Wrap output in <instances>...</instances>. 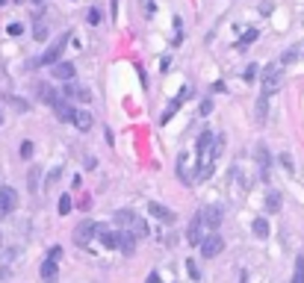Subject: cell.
<instances>
[{
  "instance_id": "f1b7e54d",
  "label": "cell",
  "mask_w": 304,
  "mask_h": 283,
  "mask_svg": "<svg viewBox=\"0 0 304 283\" xmlns=\"http://www.w3.org/2000/svg\"><path fill=\"white\" fill-rule=\"evenodd\" d=\"M186 272H189V278H192V281H198V278H201V272H198L195 260H186Z\"/></svg>"
},
{
  "instance_id": "7402d4cb",
  "label": "cell",
  "mask_w": 304,
  "mask_h": 283,
  "mask_svg": "<svg viewBox=\"0 0 304 283\" xmlns=\"http://www.w3.org/2000/svg\"><path fill=\"white\" fill-rule=\"evenodd\" d=\"M251 230H254V236H260V239H266V236H269V221H266V219H254V224H251Z\"/></svg>"
},
{
  "instance_id": "9a60e30c",
  "label": "cell",
  "mask_w": 304,
  "mask_h": 283,
  "mask_svg": "<svg viewBox=\"0 0 304 283\" xmlns=\"http://www.w3.org/2000/svg\"><path fill=\"white\" fill-rule=\"evenodd\" d=\"M53 77L62 80V83H71V77H74V65H71V62H56V65H53Z\"/></svg>"
},
{
  "instance_id": "ffe728a7",
  "label": "cell",
  "mask_w": 304,
  "mask_h": 283,
  "mask_svg": "<svg viewBox=\"0 0 304 283\" xmlns=\"http://www.w3.org/2000/svg\"><path fill=\"white\" fill-rule=\"evenodd\" d=\"M38 177H41V168H38V165H33V168H30V174H27L30 195H35V192H38Z\"/></svg>"
},
{
  "instance_id": "83f0119b",
  "label": "cell",
  "mask_w": 304,
  "mask_h": 283,
  "mask_svg": "<svg viewBox=\"0 0 304 283\" xmlns=\"http://www.w3.org/2000/svg\"><path fill=\"white\" fill-rule=\"evenodd\" d=\"M296 59H299V47H290V50L281 56V62H284V65H290V62H296Z\"/></svg>"
},
{
  "instance_id": "8992f818",
  "label": "cell",
  "mask_w": 304,
  "mask_h": 283,
  "mask_svg": "<svg viewBox=\"0 0 304 283\" xmlns=\"http://www.w3.org/2000/svg\"><path fill=\"white\" fill-rule=\"evenodd\" d=\"M15 207H18V192L12 186H0V219L15 213Z\"/></svg>"
},
{
  "instance_id": "d6986e66",
  "label": "cell",
  "mask_w": 304,
  "mask_h": 283,
  "mask_svg": "<svg viewBox=\"0 0 304 283\" xmlns=\"http://www.w3.org/2000/svg\"><path fill=\"white\" fill-rule=\"evenodd\" d=\"M281 204H284V198H281V192H266V213H278L281 210Z\"/></svg>"
},
{
  "instance_id": "f35d334b",
  "label": "cell",
  "mask_w": 304,
  "mask_h": 283,
  "mask_svg": "<svg viewBox=\"0 0 304 283\" xmlns=\"http://www.w3.org/2000/svg\"><path fill=\"white\" fill-rule=\"evenodd\" d=\"M59 257H62V248H53V251H50V260H56V263H59Z\"/></svg>"
},
{
  "instance_id": "e575fe53",
  "label": "cell",
  "mask_w": 304,
  "mask_h": 283,
  "mask_svg": "<svg viewBox=\"0 0 304 283\" xmlns=\"http://www.w3.org/2000/svg\"><path fill=\"white\" fill-rule=\"evenodd\" d=\"M101 21V12L98 9H89V24H98Z\"/></svg>"
},
{
  "instance_id": "8fae6325",
  "label": "cell",
  "mask_w": 304,
  "mask_h": 283,
  "mask_svg": "<svg viewBox=\"0 0 304 283\" xmlns=\"http://www.w3.org/2000/svg\"><path fill=\"white\" fill-rule=\"evenodd\" d=\"M65 94L71 100H80V103H89L92 100V92L86 86H77V83H65Z\"/></svg>"
},
{
  "instance_id": "b9f144b4",
  "label": "cell",
  "mask_w": 304,
  "mask_h": 283,
  "mask_svg": "<svg viewBox=\"0 0 304 283\" xmlns=\"http://www.w3.org/2000/svg\"><path fill=\"white\" fill-rule=\"evenodd\" d=\"M0 121H3V115H0Z\"/></svg>"
},
{
  "instance_id": "74e56055",
  "label": "cell",
  "mask_w": 304,
  "mask_h": 283,
  "mask_svg": "<svg viewBox=\"0 0 304 283\" xmlns=\"http://www.w3.org/2000/svg\"><path fill=\"white\" fill-rule=\"evenodd\" d=\"M59 171H62V168H53V171L47 174V183H53V180H59Z\"/></svg>"
},
{
  "instance_id": "d590c367",
  "label": "cell",
  "mask_w": 304,
  "mask_h": 283,
  "mask_svg": "<svg viewBox=\"0 0 304 283\" xmlns=\"http://www.w3.org/2000/svg\"><path fill=\"white\" fill-rule=\"evenodd\" d=\"M21 32H24L21 24H9V35H21Z\"/></svg>"
},
{
  "instance_id": "3957f363",
  "label": "cell",
  "mask_w": 304,
  "mask_h": 283,
  "mask_svg": "<svg viewBox=\"0 0 304 283\" xmlns=\"http://www.w3.org/2000/svg\"><path fill=\"white\" fill-rule=\"evenodd\" d=\"M281 86H284V71H281V65H278V62L266 65V71H263V94L272 97Z\"/></svg>"
},
{
  "instance_id": "1f68e13d",
  "label": "cell",
  "mask_w": 304,
  "mask_h": 283,
  "mask_svg": "<svg viewBox=\"0 0 304 283\" xmlns=\"http://www.w3.org/2000/svg\"><path fill=\"white\" fill-rule=\"evenodd\" d=\"M281 165H284L287 171H293V168H296V162H293V157H290V154H281Z\"/></svg>"
},
{
  "instance_id": "60d3db41",
  "label": "cell",
  "mask_w": 304,
  "mask_h": 283,
  "mask_svg": "<svg viewBox=\"0 0 304 283\" xmlns=\"http://www.w3.org/2000/svg\"><path fill=\"white\" fill-rule=\"evenodd\" d=\"M33 3H44V0H33Z\"/></svg>"
},
{
  "instance_id": "6da1fadb",
  "label": "cell",
  "mask_w": 304,
  "mask_h": 283,
  "mask_svg": "<svg viewBox=\"0 0 304 283\" xmlns=\"http://www.w3.org/2000/svg\"><path fill=\"white\" fill-rule=\"evenodd\" d=\"M219 154H222V148H219V136L210 133V130H204V133L198 136V148H195V159H198V174H195V180H198V183H201V180H210V174H213V162H216Z\"/></svg>"
},
{
  "instance_id": "d6a6232c",
  "label": "cell",
  "mask_w": 304,
  "mask_h": 283,
  "mask_svg": "<svg viewBox=\"0 0 304 283\" xmlns=\"http://www.w3.org/2000/svg\"><path fill=\"white\" fill-rule=\"evenodd\" d=\"M35 38H38V41L47 38V27H44V24H35Z\"/></svg>"
},
{
  "instance_id": "f546056e",
  "label": "cell",
  "mask_w": 304,
  "mask_h": 283,
  "mask_svg": "<svg viewBox=\"0 0 304 283\" xmlns=\"http://www.w3.org/2000/svg\"><path fill=\"white\" fill-rule=\"evenodd\" d=\"M242 80H245V83H254V80H257V65H248V68H245V77H242Z\"/></svg>"
},
{
  "instance_id": "4316f807",
  "label": "cell",
  "mask_w": 304,
  "mask_h": 283,
  "mask_svg": "<svg viewBox=\"0 0 304 283\" xmlns=\"http://www.w3.org/2000/svg\"><path fill=\"white\" fill-rule=\"evenodd\" d=\"M71 207H74L71 195H62V198H59V216H68V213H71Z\"/></svg>"
},
{
  "instance_id": "4dcf8cb0",
  "label": "cell",
  "mask_w": 304,
  "mask_h": 283,
  "mask_svg": "<svg viewBox=\"0 0 304 283\" xmlns=\"http://www.w3.org/2000/svg\"><path fill=\"white\" fill-rule=\"evenodd\" d=\"M21 157H24V159H30V157H33V142H30V139H27V142H21Z\"/></svg>"
},
{
  "instance_id": "7a4b0ae2",
  "label": "cell",
  "mask_w": 304,
  "mask_h": 283,
  "mask_svg": "<svg viewBox=\"0 0 304 283\" xmlns=\"http://www.w3.org/2000/svg\"><path fill=\"white\" fill-rule=\"evenodd\" d=\"M115 221L124 227V230H130V233H136V236H148L151 230H148V221H142L136 213H130V210H118L115 213Z\"/></svg>"
},
{
  "instance_id": "30bf717a",
  "label": "cell",
  "mask_w": 304,
  "mask_h": 283,
  "mask_svg": "<svg viewBox=\"0 0 304 283\" xmlns=\"http://www.w3.org/2000/svg\"><path fill=\"white\" fill-rule=\"evenodd\" d=\"M222 251H225V239H222V236H207V239H204V245H201V254H204L207 260L219 257Z\"/></svg>"
},
{
  "instance_id": "44dd1931",
  "label": "cell",
  "mask_w": 304,
  "mask_h": 283,
  "mask_svg": "<svg viewBox=\"0 0 304 283\" xmlns=\"http://www.w3.org/2000/svg\"><path fill=\"white\" fill-rule=\"evenodd\" d=\"M266 115H269V97H266V94H260V100H257V124H263V121H266Z\"/></svg>"
},
{
  "instance_id": "484cf974",
  "label": "cell",
  "mask_w": 304,
  "mask_h": 283,
  "mask_svg": "<svg viewBox=\"0 0 304 283\" xmlns=\"http://www.w3.org/2000/svg\"><path fill=\"white\" fill-rule=\"evenodd\" d=\"M101 242H103L106 248H118V236L109 233V230H101Z\"/></svg>"
},
{
  "instance_id": "e0dca14e",
  "label": "cell",
  "mask_w": 304,
  "mask_h": 283,
  "mask_svg": "<svg viewBox=\"0 0 304 283\" xmlns=\"http://www.w3.org/2000/svg\"><path fill=\"white\" fill-rule=\"evenodd\" d=\"M186 162H189V154H180V157H177V177H180V183L192 186L195 180L189 177V171H186Z\"/></svg>"
},
{
  "instance_id": "836d02e7",
  "label": "cell",
  "mask_w": 304,
  "mask_h": 283,
  "mask_svg": "<svg viewBox=\"0 0 304 283\" xmlns=\"http://www.w3.org/2000/svg\"><path fill=\"white\" fill-rule=\"evenodd\" d=\"M251 41H257V30H248V32L242 35V41H239V44H251Z\"/></svg>"
},
{
  "instance_id": "9c48e42d",
  "label": "cell",
  "mask_w": 304,
  "mask_h": 283,
  "mask_svg": "<svg viewBox=\"0 0 304 283\" xmlns=\"http://www.w3.org/2000/svg\"><path fill=\"white\" fill-rule=\"evenodd\" d=\"M204 227H207V224L201 221V216H195V219H192V224H189V230H186L189 245H198V248L204 245Z\"/></svg>"
},
{
  "instance_id": "cb8c5ba5",
  "label": "cell",
  "mask_w": 304,
  "mask_h": 283,
  "mask_svg": "<svg viewBox=\"0 0 304 283\" xmlns=\"http://www.w3.org/2000/svg\"><path fill=\"white\" fill-rule=\"evenodd\" d=\"M293 283H304V254L296 257V272H293Z\"/></svg>"
},
{
  "instance_id": "ba28073f",
  "label": "cell",
  "mask_w": 304,
  "mask_h": 283,
  "mask_svg": "<svg viewBox=\"0 0 304 283\" xmlns=\"http://www.w3.org/2000/svg\"><path fill=\"white\" fill-rule=\"evenodd\" d=\"M198 216H201V221H204L207 227H219V224H222V216H225V210H222V207H216V204H210V207H204Z\"/></svg>"
},
{
  "instance_id": "ab89813d",
  "label": "cell",
  "mask_w": 304,
  "mask_h": 283,
  "mask_svg": "<svg viewBox=\"0 0 304 283\" xmlns=\"http://www.w3.org/2000/svg\"><path fill=\"white\" fill-rule=\"evenodd\" d=\"M148 283H160V275H157V272H151V275H148Z\"/></svg>"
},
{
  "instance_id": "277c9868",
  "label": "cell",
  "mask_w": 304,
  "mask_h": 283,
  "mask_svg": "<svg viewBox=\"0 0 304 283\" xmlns=\"http://www.w3.org/2000/svg\"><path fill=\"white\" fill-rule=\"evenodd\" d=\"M68 38H71V35H68V32H62V35H59V38H56V41H53V44H50V47H47V50H44L33 65H53V62L62 56V50H65V44H68Z\"/></svg>"
},
{
  "instance_id": "2e32d148",
  "label": "cell",
  "mask_w": 304,
  "mask_h": 283,
  "mask_svg": "<svg viewBox=\"0 0 304 283\" xmlns=\"http://www.w3.org/2000/svg\"><path fill=\"white\" fill-rule=\"evenodd\" d=\"M92 124H95V121H92V115H89V112H83V109H80V112H74V127H77L80 133H89V130H92Z\"/></svg>"
},
{
  "instance_id": "4fadbf2b",
  "label": "cell",
  "mask_w": 304,
  "mask_h": 283,
  "mask_svg": "<svg viewBox=\"0 0 304 283\" xmlns=\"http://www.w3.org/2000/svg\"><path fill=\"white\" fill-rule=\"evenodd\" d=\"M50 106H53V112H56V118H59V121H65V124H74V112H77V109H71V106H68L65 100H59V97H56Z\"/></svg>"
},
{
  "instance_id": "5b68a950",
  "label": "cell",
  "mask_w": 304,
  "mask_h": 283,
  "mask_svg": "<svg viewBox=\"0 0 304 283\" xmlns=\"http://www.w3.org/2000/svg\"><path fill=\"white\" fill-rule=\"evenodd\" d=\"M95 230H98V224H95L92 219H83V221L77 224V230H74V242L86 248V245L92 242V236H95Z\"/></svg>"
},
{
  "instance_id": "ac0fdd59",
  "label": "cell",
  "mask_w": 304,
  "mask_h": 283,
  "mask_svg": "<svg viewBox=\"0 0 304 283\" xmlns=\"http://www.w3.org/2000/svg\"><path fill=\"white\" fill-rule=\"evenodd\" d=\"M41 281H44V283L56 281V260H50V257H47V260L41 263Z\"/></svg>"
},
{
  "instance_id": "8d00e7d4",
  "label": "cell",
  "mask_w": 304,
  "mask_h": 283,
  "mask_svg": "<svg viewBox=\"0 0 304 283\" xmlns=\"http://www.w3.org/2000/svg\"><path fill=\"white\" fill-rule=\"evenodd\" d=\"M210 112H213V100H204L201 103V115H210Z\"/></svg>"
},
{
  "instance_id": "52a82bcc",
  "label": "cell",
  "mask_w": 304,
  "mask_h": 283,
  "mask_svg": "<svg viewBox=\"0 0 304 283\" xmlns=\"http://www.w3.org/2000/svg\"><path fill=\"white\" fill-rule=\"evenodd\" d=\"M148 216H154V219L163 221V224H174V221H177L174 210H169V207H163V204H157V201H148Z\"/></svg>"
},
{
  "instance_id": "603a6c76",
  "label": "cell",
  "mask_w": 304,
  "mask_h": 283,
  "mask_svg": "<svg viewBox=\"0 0 304 283\" xmlns=\"http://www.w3.org/2000/svg\"><path fill=\"white\" fill-rule=\"evenodd\" d=\"M38 97L50 106V103L56 100V92H50V86H47V83H38Z\"/></svg>"
},
{
  "instance_id": "7c38bea8",
  "label": "cell",
  "mask_w": 304,
  "mask_h": 283,
  "mask_svg": "<svg viewBox=\"0 0 304 283\" xmlns=\"http://www.w3.org/2000/svg\"><path fill=\"white\" fill-rule=\"evenodd\" d=\"M257 165H260V177L269 180V168H272V154L266 145H257Z\"/></svg>"
},
{
  "instance_id": "5bb4252c",
  "label": "cell",
  "mask_w": 304,
  "mask_h": 283,
  "mask_svg": "<svg viewBox=\"0 0 304 283\" xmlns=\"http://www.w3.org/2000/svg\"><path fill=\"white\" fill-rule=\"evenodd\" d=\"M136 239H139L136 233H130V230H121V233H118V248H121L124 254H133V251H136Z\"/></svg>"
},
{
  "instance_id": "d4e9b609",
  "label": "cell",
  "mask_w": 304,
  "mask_h": 283,
  "mask_svg": "<svg viewBox=\"0 0 304 283\" xmlns=\"http://www.w3.org/2000/svg\"><path fill=\"white\" fill-rule=\"evenodd\" d=\"M180 103H183V94H180V97H174V100H171V106H169V109L163 112V124H169V118H171V115H174V112L180 109Z\"/></svg>"
}]
</instances>
